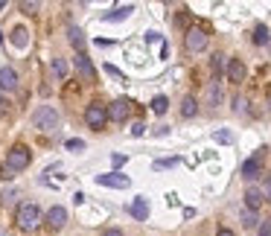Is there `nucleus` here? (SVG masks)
<instances>
[{
  "label": "nucleus",
  "instance_id": "nucleus-33",
  "mask_svg": "<svg viewBox=\"0 0 271 236\" xmlns=\"http://www.w3.org/2000/svg\"><path fill=\"white\" fill-rule=\"evenodd\" d=\"M262 199H271V175L265 178V184H262Z\"/></svg>",
  "mask_w": 271,
  "mask_h": 236
},
{
  "label": "nucleus",
  "instance_id": "nucleus-11",
  "mask_svg": "<svg viewBox=\"0 0 271 236\" xmlns=\"http://www.w3.org/2000/svg\"><path fill=\"white\" fill-rule=\"evenodd\" d=\"M18 88V73L12 67H0V91H15Z\"/></svg>",
  "mask_w": 271,
  "mask_h": 236
},
{
  "label": "nucleus",
  "instance_id": "nucleus-5",
  "mask_svg": "<svg viewBox=\"0 0 271 236\" xmlns=\"http://www.w3.org/2000/svg\"><path fill=\"white\" fill-rule=\"evenodd\" d=\"M207 41H210V35L204 32V29H199V27L190 29V32L184 35V44H187V50H190V53H201V50L207 47Z\"/></svg>",
  "mask_w": 271,
  "mask_h": 236
},
{
  "label": "nucleus",
  "instance_id": "nucleus-38",
  "mask_svg": "<svg viewBox=\"0 0 271 236\" xmlns=\"http://www.w3.org/2000/svg\"><path fill=\"white\" fill-rule=\"evenodd\" d=\"M216 236H234V230H227V227H225V230H219Z\"/></svg>",
  "mask_w": 271,
  "mask_h": 236
},
{
  "label": "nucleus",
  "instance_id": "nucleus-10",
  "mask_svg": "<svg viewBox=\"0 0 271 236\" xmlns=\"http://www.w3.org/2000/svg\"><path fill=\"white\" fill-rule=\"evenodd\" d=\"M128 114H131V102L128 100H114L108 117L114 120V123H123V120H128Z\"/></svg>",
  "mask_w": 271,
  "mask_h": 236
},
{
  "label": "nucleus",
  "instance_id": "nucleus-16",
  "mask_svg": "<svg viewBox=\"0 0 271 236\" xmlns=\"http://www.w3.org/2000/svg\"><path fill=\"white\" fill-rule=\"evenodd\" d=\"M199 114V102H196V96H184V102H181V117H196Z\"/></svg>",
  "mask_w": 271,
  "mask_h": 236
},
{
  "label": "nucleus",
  "instance_id": "nucleus-8",
  "mask_svg": "<svg viewBox=\"0 0 271 236\" xmlns=\"http://www.w3.org/2000/svg\"><path fill=\"white\" fill-rule=\"evenodd\" d=\"M96 184H102V187H114V190H126L131 181H128L126 175L111 172V175H96Z\"/></svg>",
  "mask_w": 271,
  "mask_h": 236
},
{
  "label": "nucleus",
  "instance_id": "nucleus-3",
  "mask_svg": "<svg viewBox=\"0 0 271 236\" xmlns=\"http://www.w3.org/2000/svg\"><path fill=\"white\" fill-rule=\"evenodd\" d=\"M29 161H32V152H29L27 146H12V152L6 154V166H9L12 172H21V169H27Z\"/></svg>",
  "mask_w": 271,
  "mask_h": 236
},
{
  "label": "nucleus",
  "instance_id": "nucleus-6",
  "mask_svg": "<svg viewBox=\"0 0 271 236\" xmlns=\"http://www.w3.org/2000/svg\"><path fill=\"white\" fill-rule=\"evenodd\" d=\"M239 175L248 178V181H254L257 175H262V152H257L254 158H248V161L242 164V169H239Z\"/></svg>",
  "mask_w": 271,
  "mask_h": 236
},
{
  "label": "nucleus",
  "instance_id": "nucleus-28",
  "mask_svg": "<svg viewBox=\"0 0 271 236\" xmlns=\"http://www.w3.org/2000/svg\"><path fill=\"white\" fill-rule=\"evenodd\" d=\"M178 164V158H166V161H154V169H169Z\"/></svg>",
  "mask_w": 271,
  "mask_h": 236
},
{
  "label": "nucleus",
  "instance_id": "nucleus-2",
  "mask_svg": "<svg viewBox=\"0 0 271 236\" xmlns=\"http://www.w3.org/2000/svg\"><path fill=\"white\" fill-rule=\"evenodd\" d=\"M32 126H35L38 131H53V128L59 126V111L50 108V105H41V108L32 114Z\"/></svg>",
  "mask_w": 271,
  "mask_h": 236
},
{
  "label": "nucleus",
  "instance_id": "nucleus-14",
  "mask_svg": "<svg viewBox=\"0 0 271 236\" xmlns=\"http://www.w3.org/2000/svg\"><path fill=\"white\" fill-rule=\"evenodd\" d=\"M227 79H230V82H242L245 79V64L239 62V58H230V62H227Z\"/></svg>",
  "mask_w": 271,
  "mask_h": 236
},
{
  "label": "nucleus",
  "instance_id": "nucleus-15",
  "mask_svg": "<svg viewBox=\"0 0 271 236\" xmlns=\"http://www.w3.org/2000/svg\"><path fill=\"white\" fill-rule=\"evenodd\" d=\"M67 38H70V44H73V50H76V53H82V50H85V32H82L79 27H70V29H67Z\"/></svg>",
  "mask_w": 271,
  "mask_h": 236
},
{
  "label": "nucleus",
  "instance_id": "nucleus-37",
  "mask_svg": "<svg viewBox=\"0 0 271 236\" xmlns=\"http://www.w3.org/2000/svg\"><path fill=\"white\" fill-rule=\"evenodd\" d=\"M102 236H126V233H123V230H117V227H108Z\"/></svg>",
  "mask_w": 271,
  "mask_h": 236
},
{
  "label": "nucleus",
  "instance_id": "nucleus-18",
  "mask_svg": "<svg viewBox=\"0 0 271 236\" xmlns=\"http://www.w3.org/2000/svg\"><path fill=\"white\" fill-rule=\"evenodd\" d=\"M207 102H210V105H219V102H222V85H219V79H213V82H210Z\"/></svg>",
  "mask_w": 271,
  "mask_h": 236
},
{
  "label": "nucleus",
  "instance_id": "nucleus-12",
  "mask_svg": "<svg viewBox=\"0 0 271 236\" xmlns=\"http://www.w3.org/2000/svg\"><path fill=\"white\" fill-rule=\"evenodd\" d=\"M262 190L260 187H248V190H245V204H248V210H254V213H257V210L262 207Z\"/></svg>",
  "mask_w": 271,
  "mask_h": 236
},
{
  "label": "nucleus",
  "instance_id": "nucleus-22",
  "mask_svg": "<svg viewBox=\"0 0 271 236\" xmlns=\"http://www.w3.org/2000/svg\"><path fill=\"white\" fill-rule=\"evenodd\" d=\"M257 222H260V219H257V213H254V210H242V225L248 227V230H251V227H257Z\"/></svg>",
  "mask_w": 271,
  "mask_h": 236
},
{
  "label": "nucleus",
  "instance_id": "nucleus-4",
  "mask_svg": "<svg viewBox=\"0 0 271 236\" xmlns=\"http://www.w3.org/2000/svg\"><path fill=\"white\" fill-rule=\"evenodd\" d=\"M85 123H88L93 131H102L105 123H108V111L102 108L100 102H93V105H88V111H85Z\"/></svg>",
  "mask_w": 271,
  "mask_h": 236
},
{
  "label": "nucleus",
  "instance_id": "nucleus-30",
  "mask_svg": "<svg viewBox=\"0 0 271 236\" xmlns=\"http://www.w3.org/2000/svg\"><path fill=\"white\" fill-rule=\"evenodd\" d=\"M111 164H114V169L126 166V154H111Z\"/></svg>",
  "mask_w": 271,
  "mask_h": 236
},
{
  "label": "nucleus",
  "instance_id": "nucleus-20",
  "mask_svg": "<svg viewBox=\"0 0 271 236\" xmlns=\"http://www.w3.org/2000/svg\"><path fill=\"white\" fill-rule=\"evenodd\" d=\"M166 108H169V100H166V96H154L152 100V111L154 114H166Z\"/></svg>",
  "mask_w": 271,
  "mask_h": 236
},
{
  "label": "nucleus",
  "instance_id": "nucleus-17",
  "mask_svg": "<svg viewBox=\"0 0 271 236\" xmlns=\"http://www.w3.org/2000/svg\"><path fill=\"white\" fill-rule=\"evenodd\" d=\"M12 44L18 47V50H24V47L29 44V32H27V27H15V29H12Z\"/></svg>",
  "mask_w": 271,
  "mask_h": 236
},
{
  "label": "nucleus",
  "instance_id": "nucleus-40",
  "mask_svg": "<svg viewBox=\"0 0 271 236\" xmlns=\"http://www.w3.org/2000/svg\"><path fill=\"white\" fill-rule=\"evenodd\" d=\"M268 108H271V93H268Z\"/></svg>",
  "mask_w": 271,
  "mask_h": 236
},
{
  "label": "nucleus",
  "instance_id": "nucleus-25",
  "mask_svg": "<svg viewBox=\"0 0 271 236\" xmlns=\"http://www.w3.org/2000/svg\"><path fill=\"white\" fill-rule=\"evenodd\" d=\"M53 70H55V76H62V79L67 76V64H64V58H55V62H53Z\"/></svg>",
  "mask_w": 271,
  "mask_h": 236
},
{
  "label": "nucleus",
  "instance_id": "nucleus-39",
  "mask_svg": "<svg viewBox=\"0 0 271 236\" xmlns=\"http://www.w3.org/2000/svg\"><path fill=\"white\" fill-rule=\"evenodd\" d=\"M0 236H9V233H6V230H0Z\"/></svg>",
  "mask_w": 271,
  "mask_h": 236
},
{
  "label": "nucleus",
  "instance_id": "nucleus-35",
  "mask_svg": "<svg viewBox=\"0 0 271 236\" xmlns=\"http://www.w3.org/2000/svg\"><path fill=\"white\" fill-rule=\"evenodd\" d=\"M105 73H108V76H117V79H123V73H120L114 64H105Z\"/></svg>",
  "mask_w": 271,
  "mask_h": 236
},
{
  "label": "nucleus",
  "instance_id": "nucleus-34",
  "mask_svg": "<svg viewBox=\"0 0 271 236\" xmlns=\"http://www.w3.org/2000/svg\"><path fill=\"white\" fill-rule=\"evenodd\" d=\"M21 9L27 12V15H35V9H38V3H21Z\"/></svg>",
  "mask_w": 271,
  "mask_h": 236
},
{
  "label": "nucleus",
  "instance_id": "nucleus-23",
  "mask_svg": "<svg viewBox=\"0 0 271 236\" xmlns=\"http://www.w3.org/2000/svg\"><path fill=\"white\" fill-rule=\"evenodd\" d=\"M213 140H216V143H234V134L225 131V128H219V131H213Z\"/></svg>",
  "mask_w": 271,
  "mask_h": 236
},
{
  "label": "nucleus",
  "instance_id": "nucleus-42",
  "mask_svg": "<svg viewBox=\"0 0 271 236\" xmlns=\"http://www.w3.org/2000/svg\"><path fill=\"white\" fill-rule=\"evenodd\" d=\"M0 96H3V91H0Z\"/></svg>",
  "mask_w": 271,
  "mask_h": 236
},
{
  "label": "nucleus",
  "instance_id": "nucleus-36",
  "mask_svg": "<svg viewBox=\"0 0 271 236\" xmlns=\"http://www.w3.org/2000/svg\"><path fill=\"white\" fill-rule=\"evenodd\" d=\"M260 236H271V222H262V227H260Z\"/></svg>",
  "mask_w": 271,
  "mask_h": 236
},
{
  "label": "nucleus",
  "instance_id": "nucleus-24",
  "mask_svg": "<svg viewBox=\"0 0 271 236\" xmlns=\"http://www.w3.org/2000/svg\"><path fill=\"white\" fill-rule=\"evenodd\" d=\"M222 67H225V55H213L210 58V70L216 73V79H219V73H222Z\"/></svg>",
  "mask_w": 271,
  "mask_h": 236
},
{
  "label": "nucleus",
  "instance_id": "nucleus-9",
  "mask_svg": "<svg viewBox=\"0 0 271 236\" xmlns=\"http://www.w3.org/2000/svg\"><path fill=\"white\" fill-rule=\"evenodd\" d=\"M44 222L53 227V230H62L64 222H67V210L64 207H50L47 210V216H44Z\"/></svg>",
  "mask_w": 271,
  "mask_h": 236
},
{
  "label": "nucleus",
  "instance_id": "nucleus-27",
  "mask_svg": "<svg viewBox=\"0 0 271 236\" xmlns=\"http://www.w3.org/2000/svg\"><path fill=\"white\" fill-rule=\"evenodd\" d=\"M79 149H85V140H79V137L67 140V152H79Z\"/></svg>",
  "mask_w": 271,
  "mask_h": 236
},
{
  "label": "nucleus",
  "instance_id": "nucleus-26",
  "mask_svg": "<svg viewBox=\"0 0 271 236\" xmlns=\"http://www.w3.org/2000/svg\"><path fill=\"white\" fill-rule=\"evenodd\" d=\"M234 111H236V114H245V111H248V100H245V96H236Z\"/></svg>",
  "mask_w": 271,
  "mask_h": 236
},
{
  "label": "nucleus",
  "instance_id": "nucleus-41",
  "mask_svg": "<svg viewBox=\"0 0 271 236\" xmlns=\"http://www.w3.org/2000/svg\"><path fill=\"white\" fill-rule=\"evenodd\" d=\"M0 41H3V32H0Z\"/></svg>",
  "mask_w": 271,
  "mask_h": 236
},
{
  "label": "nucleus",
  "instance_id": "nucleus-7",
  "mask_svg": "<svg viewBox=\"0 0 271 236\" xmlns=\"http://www.w3.org/2000/svg\"><path fill=\"white\" fill-rule=\"evenodd\" d=\"M73 64H76V70H79L82 82H93V76H96V70H93V64H90V58H88V55H85V53H76Z\"/></svg>",
  "mask_w": 271,
  "mask_h": 236
},
{
  "label": "nucleus",
  "instance_id": "nucleus-13",
  "mask_svg": "<svg viewBox=\"0 0 271 236\" xmlns=\"http://www.w3.org/2000/svg\"><path fill=\"white\" fill-rule=\"evenodd\" d=\"M128 213H131L137 222H146V219H149V201H146L143 195H140V199H134V204L128 207Z\"/></svg>",
  "mask_w": 271,
  "mask_h": 236
},
{
  "label": "nucleus",
  "instance_id": "nucleus-31",
  "mask_svg": "<svg viewBox=\"0 0 271 236\" xmlns=\"http://www.w3.org/2000/svg\"><path fill=\"white\" fill-rule=\"evenodd\" d=\"M15 175H18V172H12L9 166H0V178H3V181H12Z\"/></svg>",
  "mask_w": 271,
  "mask_h": 236
},
{
  "label": "nucleus",
  "instance_id": "nucleus-1",
  "mask_svg": "<svg viewBox=\"0 0 271 236\" xmlns=\"http://www.w3.org/2000/svg\"><path fill=\"white\" fill-rule=\"evenodd\" d=\"M15 222H18L21 230H35L41 225V210H38V204H21Z\"/></svg>",
  "mask_w": 271,
  "mask_h": 236
},
{
  "label": "nucleus",
  "instance_id": "nucleus-29",
  "mask_svg": "<svg viewBox=\"0 0 271 236\" xmlns=\"http://www.w3.org/2000/svg\"><path fill=\"white\" fill-rule=\"evenodd\" d=\"M15 199H18V190H15V187H12V190H6L3 195H0V201H3V204H12Z\"/></svg>",
  "mask_w": 271,
  "mask_h": 236
},
{
  "label": "nucleus",
  "instance_id": "nucleus-19",
  "mask_svg": "<svg viewBox=\"0 0 271 236\" xmlns=\"http://www.w3.org/2000/svg\"><path fill=\"white\" fill-rule=\"evenodd\" d=\"M131 12H134V6H120V9H111L102 21H108V24H111V21H123V18H128Z\"/></svg>",
  "mask_w": 271,
  "mask_h": 236
},
{
  "label": "nucleus",
  "instance_id": "nucleus-32",
  "mask_svg": "<svg viewBox=\"0 0 271 236\" xmlns=\"http://www.w3.org/2000/svg\"><path fill=\"white\" fill-rule=\"evenodd\" d=\"M146 134V126L143 123H134V126H131V137H143Z\"/></svg>",
  "mask_w": 271,
  "mask_h": 236
},
{
  "label": "nucleus",
  "instance_id": "nucleus-21",
  "mask_svg": "<svg viewBox=\"0 0 271 236\" xmlns=\"http://www.w3.org/2000/svg\"><path fill=\"white\" fill-rule=\"evenodd\" d=\"M254 44H268V27H257L254 29Z\"/></svg>",
  "mask_w": 271,
  "mask_h": 236
}]
</instances>
